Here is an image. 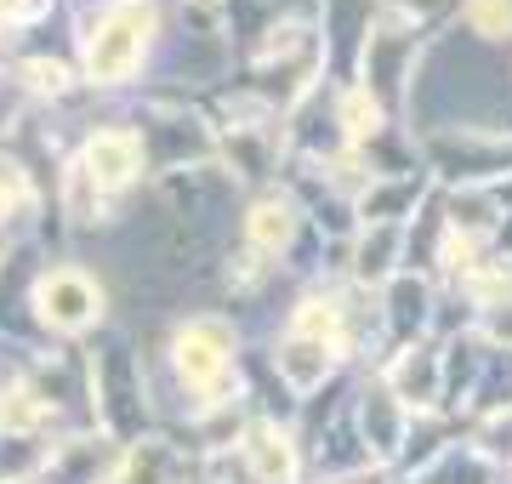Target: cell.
<instances>
[{
  "mask_svg": "<svg viewBox=\"0 0 512 484\" xmlns=\"http://www.w3.org/2000/svg\"><path fill=\"white\" fill-rule=\"evenodd\" d=\"M46 319H57V325H86L92 319V308H97V297H92V285L80 280V274H57V280H46Z\"/></svg>",
  "mask_w": 512,
  "mask_h": 484,
  "instance_id": "6da1fadb",
  "label": "cell"
},
{
  "mask_svg": "<svg viewBox=\"0 0 512 484\" xmlns=\"http://www.w3.org/2000/svg\"><path fill=\"white\" fill-rule=\"evenodd\" d=\"M137 52H143L137 29H126V23H109V29L92 40V75H103V80L126 75L131 63H137Z\"/></svg>",
  "mask_w": 512,
  "mask_h": 484,
  "instance_id": "7a4b0ae2",
  "label": "cell"
},
{
  "mask_svg": "<svg viewBox=\"0 0 512 484\" xmlns=\"http://www.w3.org/2000/svg\"><path fill=\"white\" fill-rule=\"evenodd\" d=\"M131 166H137L131 137H103V143H92V183H126Z\"/></svg>",
  "mask_w": 512,
  "mask_h": 484,
  "instance_id": "3957f363",
  "label": "cell"
},
{
  "mask_svg": "<svg viewBox=\"0 0 512 484\" xmlns=\"http://www.w3.org/2000/svg\"><path fill=\"white\" fill-rule=\"evenodd\" d=\"M251 234L262 245H274V240H285V234H291V211H285V205H256V223H251Z\"/></svg>",
  "mask_w": 512,
  "mask_h": 484,
  "instance_id": "277c9868",
  "label": "cell"
}]
</instances>
